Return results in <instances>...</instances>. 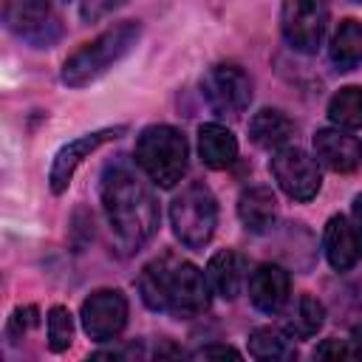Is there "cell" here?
Instances as JSON below:
<instances>
[{
    "label": "cell",
    "instance_id": "603a6c76",
    "mask_svg": "<svg viewBox=\"0 0 362 362\" xmlns=\"http://www.w3.org/2000/svg\"><path fill=\"white\" fill-rule=\"evenodd\" d=\"M74 342V317L65 305H51L48 308V348L54 354L68 351Z\"/></svg>",
    "mask_w": 362,
    "mask_h": 362
},
{
    "label": "cell",
    "instance_id": "f546056e",
    "mask_svg": "<svg viewBox=\"0 0 362 362\" xmlns=\"http://www.w3.org/2000/svg\"><path fill=\"white\" fill-rule=\"evenodd\" d=\"M356 3H362V0H356Z\"/></svg>",
    "mask_w": 362,
    "mask_h": 362
},
{
    "label": "cell",
    "instance_id": "3957f363",
    "mask_svg": "<svg viewBox=\"0 0 362 362\" xmlns=\"http://www.w3.org/2000/svg\"><path fill=\"white\" fill-rule=\"evenodd\" d=\"M141 40V23H116L113 28L102 31L99 37H93L90 42H85L82 48H76L65 65L59 79L68 88H85L90 82H96L102 74H107L116 62H122Z\"/></svg>",
    "mask_w": 362,
    "mask_h": 362
},
{
    "label": "cell",
    "instance_id": "cb8c5ba5",
    "mask_svg": "<svg viewBox=\"0 0 362 362\" xmlns=\"http://www.w3.org/2000/svg\"><path fill=\"white\" fill-rule=\"evenodd\" d=\"M37 325V308L34 305H20V308H14V314H11V320H8V339H23L25 334H28V328H34Z\"/></svg>",
    "mask_w": 362,
    "mask_h": 362
},
{
    "label": "cell",
    "instance_id": "f1b7e54d",
    "mask_svg": "<svg viewBox=\"0 0 362 362\" xmlns=\"http://www.w3.org/2000/svg\"><path fill=\"white\" fill-rule=\"evenodd\" d=\"M351 218H354V229L359 232V238H362V192L354 198V204H351Z\"/></svg>",
    "mask_w": 362,
    "mask_h": 362
},
{
    "label": "cell",
    "instance_id": "d4e9b609",
    "mask_svg": "<svg viewBox=\"0 0 362 362\" xmlns=\"http://www.w3.org/2000/svg\"><path fill=\"white\" fill-rule=\"evenodd\" d=\"M124 3H130V0H82V3H79V17H82L85 23H96V20L107 17L110 11L122 8Z\"/></svg>",
    "mask_w": 362,
    "mask_h": 362
},
{
    "label": "cell",
    "instance_id": "484cf974",
    "mask_svg": "<svg viewBox=\"0 0 362 362\" xmlns=\"http://www.w3.org/2000/svg\"><path fill=\"white\" fill-rule=\"evenodd\" d=\"M314 356H320V359H348L354 354H351V345L348 342H342V339H325V342L317 345Z\"/></svg>",
    "mask_w": 362,
    "mask_h": 362
},
{
    "label": "cell",
    "instance_id": "e0dca14e",
    "mask_svg": "<svg viewBox=\"0 0 362 362\" xmlns=\"http://www.w3.org/2000/svg\"><path fill=\"white\" fill-rule=\"evenodd\" d=\"M198 156L209 170H226L238 158V139L229 127L206 122L198 127Z\"/></svg>",
    "mask_w": 362,
    "mask_h": 362
},
{
    "label": "cell",
    "instance_id": "277c9868",
    "mask_svg": "<svg viewBox=\"0 0 362 362\" xmlns=\"http://www.w3.org/2000/svg\"><path fill=\"white\" fill-rule=\"evenodd\" d=\"M136 164L161 189L175 187L187 173V136L170 124H150L136 139Z\"/></svg>",
    "mask_w": 362,
    "mask_h": 362
},
{
    "label": "cell",
    "instance_id": "ac0fdd59",
    "mask_svg": "<svg viewBox=\"0 0 362 362\" xmlns=\"http://www.w3.org/2000/svg\"><path fill=\"white\" fill-rule=\"evenodd\" d=\"M291 136L294 122L277 107H263L249 119V139L263 150H280Z\"/></svg>",
    "mask_w": 362,
    "mask_h": 362
},
{
    "label": "cell",
    "instance_id": "9a60e30c",
    "mask_svg": "<svg viewBox=\"0 0 362 362\" xmlns=\"http://www.w3.org/2000/svg\"><path fill=\"white\" fill-rule=\"evenodd\" d=\"M206 280L209 288L223 297V300H235L246 283V257L235 249H221L209 257L206 263Z\"/></svg>",
    "mask_w": 362,
    "mask_h": 362
},
{
    "label": "cell",
    "instance_id": "52a82bcc",
    "mask_svg": "<svg viewBox=\"0 0 362 362\" xmlns=\"http://www.w3.org/2000/svg\"><path fill=\"white\" fill-rule=\"evenodd\" d=\"M201 93H204L206 105L212 107V113L238 119L246 113V107L252 102V79L240 65L218 62L204 74Z\"/></svg>",
    "mask_w": 362,
    "mask_h": 362
},
{
    "label": "cell",
    "instance_id": "5b68a950",
    "mask_svg": "<svg viewBox=\"0 0 362 362\" xmlns=\"http://www.w3.org/2000/svg\"><path fill=\"white\" fill-rule=\"evenodd\" d=\"M170 223L187 249H204L218 226V201L201 181L187 184L170 204Z\"/></svg>",
    "mask_w": 362,
    "mask_h": 362
},
{
    "label": "cell",
    "instance_id": "d6986e66",
    "mask_svg": "<svg viewBox=\"0 0 362 362\" xmlns=\"http://www.w3.org/2000/svg\"><path fill=\"white\" fill-rule=\"evenodd\" d=\"M331 62L337 71H354L362 62V23L354 17L342 20L331 37Z\"/></svg>",
    "mask_w": 362,
    "mask_h": 362
},
{
    "label": "cell",
    "instance_id": "4fadbf2b",
    "mask_svg": "<svg viewBox=\"0 0 362 362\" xmlns=\"http://www.w3.org/2000/svg\"><path fill=\"white\" fill-rule=\"evenodd\" d=\"M314 153L334 173H354L362 164V141L356 136L339 130V127L317 130V136H314Z\"/></svg>",
    "mask_w": 362,
    "mask_h": 362
},
{
    "label": "cell",
    "instance_id": "ba28073f",
    "mask_svg": "<svg viewBox=\"0 0 362 362\" xmlns=\"http://www.w3.org/2000/svg\"><path fill=\"white\" fill-rule=\"evenodd\" d=\"M328 3L325 0H283L280 31L283 40L300 54H317L328 31Z\"/></svg>",
    "mask_w": 362,
    "mask_h": 362
},
{
    "label": "cell",
    "instance_id": "2e32d148",
    "mask_svg": "<svg viewBox=\"0 0 362 362\" xmlns=\"http://www.w3.org/2000/svg\"><path fill=\"white\" fill-rule=\"evenodd\" d=\"M238 218L243 223L246 232L252 235H263L274 226L277 221V198L269 187L263 184H255V187H246L238 198Z\"/></svg>",
    "mask_w": 362,
    "mask_h": 362
},
{
    "label": "cell",
    "instance_id": "8992f818",
    "mask_svg": "<svg viewBox=\"0 0 362 362\" xmlns=\"http://www.w3.org/2000/svg\"><path fill=\"white\" fill-rule=\"evenodd\" d=\"M3 23L31 48H51L62 37V17L54 0H6Z\"/></svg>",
    "mask_w": 362,
    "mask_h": 362
},
{
    "label": "cell",
    "instance_id": "6da1fadb",
    "mask_svg": "<svg viewBox=\"0 0 362 362\" xmlns=\"http://www.w3.org/2000/svg\"><path fill=\"white\" fill-rule=\"evenodd\" d=\"M102 209L122 255H136L158 229V201L127 161H110L99 181Z\"/></svg>",
    "mask_w": 362,
    "mask_h": 362
},
{
    "label": "cell",
    "instance_id": "8fae6325",
    "mask_svg": "<svg viewBox=\"0 0 362 362\" xmlns=\"http://www.w3.org/2000/svg\"><path fill=\"white\" fill-rule=\"evenodd\" d=\"M122 133H124L122 124H116V127H99V130H90V133L76 136V139H71L68 144H62V147L57 150L54 161H51V170H48V187H51V192H54V195H62V192L68 189V184H71V178H74V173H76V167H79L90 153H96L102 144L119 139Z\"/></svg>",
    "mask_w": 362,
    "mask_h": 362
},
{
    "label": "cell",
    "instance_id": "5bb4252c",
    "mask_svg": "<svg viewBox=\"0 0 362 362\" xmlns=\"http://www.w3.org/2000/svg\"><path fill=\"white\" fill-rule=\"evenodd\" d=\"M322 249H325L331 269H337V272H348L359 263V257H362L359 232L354 229V223H348L345 215L328 218V223L322 229Z\"/></svg>",
    "mask_w": 362,
    "mask_h": 362
},
{
    "label": "cell",
    "instance_id": "30bf717a",
    "mask_svg": "<svg viewBox=\"0 0 362 362\" xmlns=\"http://www.w3.org/2000/svg\"><path fill=\"white\" fill-rule=\"evenodd\" d=\"M82 328L90 339L107 342L127 325V297L119 288H99L82 303Z\"/></svg>",
    "mask_w": 362,
    "mask_h": 362
},
{
    "label": "cell",
    "instance_id": "7a4b0ae2",
    "mask_svg": "<svg viewBox=\"0 0 362 362\" xmlns=\"http://www.w3.org/2000/svg\"><path fill=\"white\" fill-rule=\"evenodd\" d=\"M139 294L150 311H164L175 320H192L209 308L206 272L173 255H161L141 269Z\"/></svg>",
    "mask_w": 362,
    "mask_h": 362
},
{
    "label": "cell",
    "instance_id": "9c48e42d",
    "mask_svg": "<svg viewBox=\"0 0 362 362\" xmlns=\"http://www.w3.org/2000/svg\"><path fill=\"white\" fill-rule=\"evenodd\" d=\"M269 170H272L274 181L280 184V189L291 201H300V204H308L311 198H317V192L322 187L317 161L300 147H280L272 156Z\"/></svg>",
    "mask_w": 362,
    "mask_h": 362
},
{
    "label": "cell",
    "instance_id": "4316f807",
    "mask_svg": "<svg viewBox=\"0 0 362 362\" xmlns=\"http://www.w3.org/2000/svg\"><path fill=\"white\" fill-rule=\"evenodd\" d=\"M192 356H195V359H226V356L238 359L240 351H235L232 345H204V348H198Z\"/></svg>",
    "mask_w": 362,
    "mask_h": 362
},
{
    "label": "cell",
    "instance_id": "83f0119b",
    "mask_svg": "<svg viewBox=\"0 0 362 362\" xmlns=\"http://www.w3.org/2000/svg\"><path fill=\"white\" fill-rule=\"evenodd\" d=\"M348 345H351V354H354L356 359H362V322L351 328V339H348Z\"/></svg>",
    "mask_w": 362,
    "mask_h": 362
},
{
    "label": "cell",
    "instance_id": "7c38bea8",
    "mask_svg": "<svg viewBox=\"0 0 362 362\" xmlns=\"http://www.w3.org/2000/svg\"><path fill=\"white\" fill-rule=\"evenodd\" d=\"M291 294V277L277 263H260L249 274V300L263 314H277Z\"/></svg>",
    "mask_w": 362,
    "mask_h": 362
},
{
    "label": "cell",
    "instance_id": "7402d4cb",
    "mask_svg": "<svg viewBox=\"0 0 362 362\" xmlns=\"http://www.w3.org/2000/svg\"><path fill=\"white\" fill-rule=\"evenodd\" d=\"M328 116L337 127H345V130L362 127V88L356 85L339 88L328 102Z\"/></svg>",
    "mask_w": 362,
    "mask_h": 362
},
{
    "label": "cell",
    "instance_id": "44dd1931",
    "mask_svg": "<svg viewBox=\"0 0 362 362\" xmlns=\"http://www.w3.org/2000/svg\"><path fill=\"white\" fill-rule=\"evenodd\" d=\"M291 334L288 331H280V328H272V325H260L249 334V354L255 359H291L297 351L294 345L288 342Z\"/></svg>",
    "mask_w": 362,
    "mask_h": 362
},
{
    "label": "cell",
    "instance_id": "ffe728a7",
    "mask_svg": "<svg viewBox=\"0 0 362 362\" xmlns=\"http://www.w3.org/2000/svg\"><path fill=\"white\" fill-rule=\"evenodd\" d=\"M322 322H325V305L311 294H300L294 308L286 317V331L291 337H303L305 339V337H314L322 328Z\"/></svg>",
    "mask_w": 362,
    "mask_h": 362
}]
</instances>
